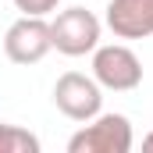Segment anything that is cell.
Wrapping results in <instances>:
<instances>
[{
    "mask_svg": "<svg viewBox=\"0 0 153 153\" xmlns=\"http://www.w3.org/2000/svg\"><path fill=\"white\" fill-rule=\"evenodd\" d=\"M100 18L85 7H64L50 18V43L64 57H85L100 46Z\"/></svg>",
    "mask_w": 153,
    "mask_h": 153,
    "instance_id": "obj_1",
    "label": "cell"
},
{
    "mask_svg": "<svg viewBox=\"0 0 153 153\" xmlns=\"http://www.w3.org/2000/svg\"><path fill=\"white\" fill-rule=\"evenodd\" d=\"M135 143L132 121L125 114H100L89 117L85 128H78L68 139V153H128Z\"/></svg>",
    "mask_w": 153,
    "mask_h": 153,
    "instance_id": "obj_2",
    "label": "cell"
},
{
    "mask_svg": "<svg viewBox=\"0 0 153 153\" xmlns=\"http://www.w3.org/2000/svg\"><path fill=\"white\" fill-rule=\"evenodd\" d=\"M93 78L100 82V89L111 93H132L143 82V61L135 57L132 46L125 43H107L93 50Z\"/></svg>",
    "mask_w": 153,
    "mask_h": 153,
    "instance_id": "obj_3",
    "label": "cell"
},
{
    "mask_svg": "<svg viewBox=\"0 0 153 153\" xmlns=\"http://www.w3.org/2000/svg\"><path fill=\"white\" fill-rule=\"evenodd\" d=\"M53 103L57 111L71 121H89L103 111V89L93 75H82V71H64L53 85Z\"/></svg>",
    "mask_w": 153,
    "mask_h": 153,
    "instance_id": "obj_4",
    "label": "cell"
},
{
    "mask_svg": "<svg viewBox=\"0 0 153 153\" xmlns=\"http://www.w3.org/2000/svg\"><path fill=\"white\" fill-rule=\"evenodd\" d=\"M50 50H53V43H50V22L46 18L22 14L4 32V53L14 64H39Z\"/></svg>",
    "mask_w": 153,
    "mask_h": 153,
    "instance_id": "obj_5",
    "label": "cell"
},
{
    "mask_svg": "<svg viewBox=\"0 0 153 153\" xmlns=\"http://www.w3.org/2000/svg\"><path fill=\"white\" fill-rule=\"evenodd\" d=\"M107 29L117 39H146L153 36V0H111Z\"/></svg>",
    "mask_w": 153,
    "mask_h": 153,
    "instance_id": "obj_6",
    "label": "cell"
},
{
    "mask_svg": "<svg viewBox=\"0 0 153 153\" xmlns=\"http://www.w3.org/2000/svg\"><path fill=\"white\" fill-rule=\"evenodd\" d=\"M39 143L29 128H18V125H7L0 121V153H39Z\"/></svg>",
    "mask_w": 153,
    "mask_h": 153,
    "instance_id": "obj_7",
    "label": "cell"
},
{
    "mask_svg": "<svg viewBox=\"0 0 153 153\" xmlns=\"http://www.w3.org/2000/svg\"><path fill=\"white\" fill-rule=\"evenodd\" d=\"M57 4H61V0H14V7H18L22 14H36V18L53 14V11H57Z\"/></svg>",
    "mask_w": 153,
    "mask_h": 153,
    "instance_id": "obj_8",
    "label": "cell"
},
{
    "mask_svg": "<svg viewBox=\"0 0 153 153\" xmlns=\"http://www.w3.org/2000/svg\"><path fill=\"white\" fill-rule=\"evenodd\" d=\"M143 150H150V153H153V132L146 135V139H143Z\"/></svg>",
    "mask_w": 153,
    "mask_h": 153,
    "instance_id": "obj_9",
    "label": "cell"
}]
</instances>
